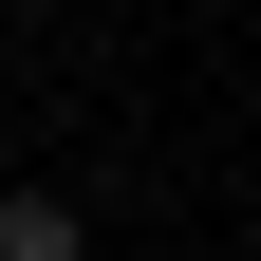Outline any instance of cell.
Segmentation results:
<instances>
[{"label":"cell","instance_id":"6da1fadb","mask_svg":"<svg viewBox=\"0 0 261 261\" xmlns=\"http://www.w3.org/2000/svg\"><path fill=\"white\" fill-rule=\"evenodd\" d=\"M0 261H93V205L75 187H0Z\"/></svg>","mask_w":261,"mask_h":261},{"label":"cell","instance_id":"7a4b0ae2","mask_svg":"<svg viewBox=\"0 0 261 261\" xmlns=\"http://www.w3.org/2000/svg\"><path fill=\"white\" fill-rule=\"evenodd\" d=\"M0 19H56V0H0Z\"/></svg>","mask_w":261,"mask_h":261}]
</instances>
